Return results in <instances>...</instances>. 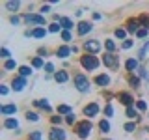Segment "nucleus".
<instances>
[{"mask_svg": "<svg viewBox=\"0 0 149 140\" xmlns=\"http://www.w3.org/2000/svg\"><path fill=\"white\" fill-rule=\"evenodd\" d=\"M91 129H93V123H91L90 120H80V121H77V123H74V134H77L80 140L90 138Z\"/></svg>", "mask_w": 149, "mask_h": 140, "instance_id": "nucleus-1", "label": "nucleus"}, {"mask_svg": "<svg viewBox=\"0 0 149 140\" xmlns=\"http://www.w3.org/2000/svg\"><path fill=\"white\" fill-rule=\"evenodd\" d=\"M80 65L86 69V71H95V69L101 65V60L97 58L95 54H82L80 56Z\"/></svg>", "mask_w": 149, "mask_h": 140, "instance_id": "nucleus-2", "label": "nucleus"}, {"mask_svg": "<svg viewBox=\"0 0 149 140\" xmlns=\"http://www.w3.org/2000/svg\"><path fill=\"white\" fill-rule=\"evenodd\" d=\"M73 82H74V88H77V90L80 92V93L90 92V78H88L86 75H82V73H74Z\"/></svg>", "mask_w": 149, "mask_h": 140, "instance_id": "nucleus-3", "label": "nucleus"}, {"mask_svg": "<svg viewBox=\"0 0 149 140\" xmlns=\"http://www.w3.org/2000/svg\"><path fill=\"white\" fill-rule=\"evenodd\" d=\"M102 64H104V67L116 71V69H119V56H116L114 52H104V56H102Z\"/></svg>", "mask_w": 149, "mask_h": 140, "instance_id": "nucleus-4", "label": "nucleus"}, {"mask_svg": "<svg viewBox=\"0 0 149 140\" xmlns=\"http://www.w3.org/2000/svg\"><path fill=\"white\" fill-rule=\"evenodd\" d=\"M22 21H24L26 24H36V26L45 24V17L39 15V13H24V15H22Z\"/></svg>", "mask_w": 149, "mask_h": 140, "instance_id": "nucleus-5", "label": "nucleus"}, {"mask_svg": "<svg viewBox=\"0 0 149 140\" xmlns=\"http://www.w3.org/2000/svg\"><path fill=\"white\" fill-rule=\"evenodd\" d=\"M84 50H86V54H97L101 50V43L97 39L84 41Z\"/></svg>", "mask_w": 149, "mask_h": 140, "instance_id": "nucleus-6", "label": "nucleus"}, {"mask_svg": "<svg viewBox=\"0 0 149 140\" xmlns=\"http://www.w3.org/2000/svg\"><path fill=\"white\" fill-rule=\"evenodd\" d=\"M49 140H67L65 131L62 127H50L49 131Z\"/></svg>", "mask_w": 149, "mask_h": 140, "instance_id": "nucleus-7", "label": "nucleus"}, {"mask_svg": "<svg viewBox=\"0 0 149 140\" xmlns=\"http://www.w3.org/2000/svg\"><path fill=\"white\" fill-rule=\"evenodd\" d=\"M125 30L130 32V34H136V32L140 30V21H138V17L127 19V22H125Z\"/></svg>", "mask_w": 149, "mask_h": 140, "instance_id": "nucleus-8", "label": "nucleus"}, {"mask_svg": "<svg viewBox=\"0 0 149 140\" xmlns=\"http://www.w3.org/2000/svg\"><path fill=\"white\" fill-rule=\"evenodd\" d=\"M99 105H97V103H90V105H86L84 106V116H88V118H93V116H97L99 114Z\"/></svg>", "mask_w": 149, "mask_h": 140, "instance_id": "nucleus-9", "label": "nucleus"}, {"mask_svg": "<svg viewBox=\"0 0 149 140\" xmlns=\"http://www.w3.org/2000/svg\"><path fill=\"white\" fill-rule=\"evenodd\" d=\"M91 28H93L91 22L80 21V22H78V26H77V34L78 36H86V34H90V32H91Z\"/></svg>", "mask_w": 149, "mask_h": 140, "instance_id": "nucleus-10", "label": "nucleus"}, {"mask_svg": "<svg viewBox=\"0 0 149 140\" xmlns=\"http://www.w3.org/2000/svg\"><path fill=\"white\" fill-rule=\"evenodd\" d=\"M118 99L123 103L125 106H134V97L130 95L129 92H119V93H118Z\"/></svg>", "mask_w": 149, "mask_h": 140, "instance_id": "nucleus-11", "label": "nucleus"}, {"mask_svg": "<svg viewBox=\"0 0 149 140\" xmlns=\"http://www.w3.org/2000/svg\"><path fill=\"white\" fill-rule=\"evenodd\" d=\"M24 86H26V78H24V77H15V78H13L11 88H13L15 92H21Z\"/></svg>", "mask_w": 149, "mask_h": 140, "instance_id": "nucleus-12", "label": "nucleus"}, {"mask_svg": "<svg viewBox=\"0 0 149 140\" xmlns=\"http://www.w3.org/2000/svg\"><path fill=\"white\" fill-rule=\"evenodd\" d=\"M93 82H95L97 86H108V84H110V77L106 73H101V75H97V77L93 78Z\"/></svg>", "mask_w": 149, "mask_h": 140, "instance_id": "nucleus-13", "label": "nucleus"}, {"mask_svg": "<svg viewBox=\"0 0 149 140\" xmlns=\"http://www.w3.org/2000/svg\"><path fill=\"white\" fill-rule=\"evenodd\" d=\"M125 67H127V71L132 75V71H138V69H140V64H138L136 58H129L127 62H125Z\"/></svg>", "mask_w": 149, "mask_h": 140, "instance_id": "nucleus-14", "label": "nucleus"}, {"mask_svg": "<svg viewBox=\"0 0 149 140\" xmlns=\"http://www.w3.org/2000/svg\"><path fill=\"white\" fill-rule=\"evenodd\" d=\"M34 106H37V108H43L45 112H52V106L49 105V101H47V99H36L34 101Z\"/></svg>", "mask_w": 149, "mask_h": 140, "instance_id": "nucleus-15", "label": "nucleus"}, {"mask_svg": "<svg viewBox=\"0 0 149 140\" xmlns=\"http://www.w3.org/2000/svg\"><path fill=\"white\" fill-rule=\"evenodd\" d=\"M0 112H2V116H11L17 112V105H2L0 106Z\"/></svg>", "mask_w": 149, "mask_h": 140, "instance_id": "nucleus-16", "label": "nucleus"}, {"mask_svg": "<svg viewBox=\"0 0 149 140\" xmlns=\"http://www.w3.org/2000/svg\"><path fill=\"white\" fill-rule=\"evenodd\" d=\"M69 54H71V47H67V45H62L56 49V56L58 58H67Z\"/></svg>", "mask_w": 149, "mask_h": 140, "instance_id": "nucleus-17", "label": "nucleus"}, {"mask_svg": "<svg viewBox=\"0 0 149 140\" xmlns=\"http://www.w3.org/2000/svg\"><path fill=\"white\" fill-rule=\"evenodd\" d=\"M125 116H127L129 120H140V112H138V108H134V106H127Z\"/></svg>", "mask_w": 149, "mask_h": 140, "instance_id": "nucleus-18", "label": "nucleus"}, {"mask_svg": "<svg viewBox=\"0 0 149 140\" xmlns=\"http://www.w3.org/2000/svg\"><path fill=\"white\" fill-rule=\"evenodd\" d=\"M54 80H56V82H67V80H69V75L65 73L63 69H60V71L54 73Z\"/></svg>", "mask_w": 149, "mask_h": 140, "instance_id": "nucleus-19", "label": "nucleus"}, {"mask_svg": "<svg viewBox=\"0 0 149 140\" xmlns=\"http://www.w3.org/2000/svg\"><path fill=\"white\" fill-rule=\"evenodd\" d=\"M4 127H6V129H19V121L15 120V118H6V120H4Z\"/></svg>", "mask_w": 149, "mask_h": 140, "instance_id": "nucleus-20", "label": "nucleus"}, {"mask_svg": "<svg viewBox=\"0 0 149 140\" xmlns=\"http://www.w3.org/2000/svg\"><path fill=\"white\" fill-rule=\"evenodd\" d=\"M56 110H58L60 116H69V114H73V108H71L69 105H58V108H56Z\"/></svg>", "mask_w": 149, "mask_h": 140, "instance_id": "nucleus-21", "label": "nucleus"}, {"mask_svg": "<svg viewBox=\"0 0 149 140\" xmlns=\"http://www.w3.org/2000/svg\"><path fill=\"white\" fill-rule=\"evenodd\" d=\"M60 26H62L63 30H71V28L74 26V22L71 21V19H67V17H62L60 19Z\"/></svg>", "mask_w": 149, "mask_h": 140, "instance_id": "nucleus-22", "label": "nucleus"}, {"mask_svg": "<svg viewBox=\"0 0 149 140\" xmlns=\"http://www.w3.org/2000/svg\"><path fill=\"white\" fill-rule=\"evenodd\" d=\"M19 8H21V2H19V0H8L6 2V9H9V11H17Z\"/></svg>", "mask_w": 149, "mask_h": 140, "instance_id": "nucleus-23", "label": "nucleus"}, {"mask_svg": "<svg viewBox=\"0 0 149 140\" xmlns=\"http://www.w3.org/2000/svg\"><path fill=\"white\" fill-rule=\"evenodd\" d=\"M45 36H47V30L43 26H37V28L32 30V37H37V39H39V37H45Z\"/></svg>", "mask_w": 149, "mask_h": 140, "instance_id": "nucleus-24", "label": "nucleus"}, {"mask_svg": "<svg viewBox=\"0 0 149 140\" xmlns=\"http://www.w3.org/2000/svg\"><path fill=\"white\" fill-rule=\"evenodd\" d=\"M138 21H140V26H142V28L149 30V15H147V13H142V15L138 17Z\"/></svg>", "mask_w": 149, "mask_h": 140, "instance_id": "nucleus-25", "label": "nucleus"}, {"mask_svg": "<svg viewBox=\"0 0 149 140\" xmlns=\"http://www.w3.org/2000/svg\"><path fill=\"white\" fill-rule=\"evenodd\" d=\"M104 49H106V52H114V50L118 49V45H116L114 39H106L104 41Z\"/></svg>", "mask_w": 149, "mask_h": 140, "instance_id": "nucleus-26", "label": "nucleus"}, {"mask_svg": "<svg viewBox=\"0 0 149 140\" xmlns=\"http://www.w3.org/2000/svg\"><path fill=\"white\" fill-rule=\"evenodd\" d=\"M32 67H36V69H39V67H45V64H43V58H41V56H34V58H32Z\"/></svg>", "mask_w": 149, "mask_h": 140, "instance_id": "nucleus-27", "label": "nucleus"}, {"mask_svg": "<svg viewBox=\"0 0 149 140\" xmlns=\"http://www.w3.org/2000/svg\"><path fill=\"white\" fill-rule=\"evenodd\" d=\"M28 75H32V67H28V65H21L19 67V77H28Z\"/></svg>", "mask_w": 149, "mask_h": 140, "instance_id": "nucleus-28", "label": "nucleus"}, {"mask_svg": "<svg viewBox=\"0 0 149 140\" xmlns=\"http://www.w3.org/2000/svg\"><path fill=\"white\" fill-rule=\"evenodd\" d=\"M99 129H101V133H110V123H108V120H101L99 121Z\"/></svg>", "mask_w": 149, "mask_h": 140, "instance_id": "nucleus-29", "label": "nucleus"}, {"mask_svg": "<svg viewBox=\"0 0 149 140\" xmlns=\"http://www.w3.org/2000/svg\"><path fill=\"white\" fill-rule=\"evenodd\" d=\"M62 121H63V116H50V123H52V127H60L62 125Z\"/></svg>", "mask_w": 149, "mask_h": 140, "instance_id": "nucleus-30", "label": "nucleus"}, {"mask_svg": "<svg viewBox=\"0 0 149 140\" xmlns=\"http://www.w3.org/2000/svg\"><path fill=\"white\" fill-rule=\"evenodd\" d=\"M129 84L134 88V90H138V88H140V78L134 77V75H129Z\"/></svg>", "mask_w": 149, "mask_h": 140, "instance_id": "nucleus-31", "label": "nucleus"}, {"mask_svg": "<svg viewBox=\"0 0 149 140\" xmlns=\"http://www.w3.org/2000/svg\"><path fill=\"white\" fill-rule=\"evenodd\" d=\"M123 129L127 131V133H134V131H136V121H127V123L123 125Z\"/></svg>", "mask_w": 149, "mask_h": 140, "instance_id": "nucleus-32", "label": "nucleus"}, {"mask_svg": "<svg viewBox=\"0 0 149 140\" xmlns=\"http://www.w3.org/2000/svg\"><path fill=\"white\" fill-rule=\"evenodd\" d=\"M114 36L118 37V39H123V41H125V36H127V30H125V28H116Z\"/></svg>", "mask_w": 149, "mask_h": 140, "instance_id": "nucleus-33", "label": "nucleus"}, {"mask_svg": "<svg viewBox=\"0 0 149 140\" xmlns=\"http://www.w3.org/2000/svg\"><path fill=\"white\" fill-rule=\"evenodd\" d=\"M41 136H43L41 131H32V133L26 136V140H41Z\"/></svg>", "mask_w": 149, "mask_h": 140, "instance_id": "nucleus-34", "label": "nucleus"}, {"mask_svg": "<svg viewBox=\"0 0 149 140\" xmlns=\"http://www.w3.org/2000/svg\"><path fill=\"white\" fill-rule=\"evenodd\" d=\"M62 30L63 28L60 26V22H50L49 24V32H60V34H62Z\"/></svg>", "mask_w": 149, "mask_h": 140, "instance_id": "nucleus-35", "label": "nucleus"}, {"mask_svg": "<svg viewBox=\"0 0 149 140\" xmlns=\"http://www.w3.org/2000/svg\"><path fill=\"white\" fill-rule=\"evenodd\" d=\"M26 120L28 121H39V114H37V112H30V110H28L26 112Z\"/></svg>", "mask_w": 149, "mask_h": 140, "instance_id": "nucleus-36", "label": "nucleus"}, {"mask_svg": "<svg viewBox=\"0 0 149 140\" xmlns=\"http://www.w3.org/2000/svg\"><path fill=\"white\" fill-rule=\"evenodd\" d=\"M15 60H11V58H9V60H6V62H4V69H8V71H9V69H15Z\"/></svg>", "mask_w": 149, "mask_h": 140, "instance_id": "nucleus-37", "label": "nucleus"}, {"mask_svg": "<svg viewBox=\"0 0 149 140\" xmlns=\"http://www.w3.org/2000/svg\"><path fill=\"white\" fill-rule=\"evenodd\" d=\"M132 45H134V41H132V39H125L123 43H121V49L129 50V49H132Z\"/></svg>", "mask_w": 149, "mask_h": 140, "instance_id": "nucleus-38", "label": "nucleus"}, {"mask_svg": "<svg viewBox=\"0 0 149 140\" xmlns=\"http://www.w3.org/2000/svg\"><path fill=\"white\" fill-rule=\"evenodd\" d=\"M136 108H138V112H143L147 108V105H146V101H142V99H138L136 101Z\"/></svg>", "mask_w": 149, "mask_h": 140, "instance_id": "nucleus-39", "label": "nucleus"}, {"mask_svg": "<svg viewBox=\"0 0 149 140\" xmlns=\"http://www.w3.org/2000/svg\"><path fill=\"white\" fill-rule=\"evenodd\" d=\"M65 123H67V125H73V127H74V123H77V121H74V114L65 116Z\"/></svg>", "mask_w": 149, "mask_h": 140, "instance_id": "nucleus-40", "label": "nucleus"}, {"mask_svg": "<svg viewBox=\"0 0 149 140\" xmlns=\"http://www.w3.org/2000/svg\"><path fill=\"white\" fill-rule=\"evenodd\" d=\"M45 71L49 73V75H54V73H56V71H54V64H50V62L45 64Z\"/></svg>", "mask_w": 149, "mask_h": 140, "instance_id": "nucleus-41", "label": "nucleus"}, {"mask_svg": "<svg viewBox=\"0 0 149 140\" xmlns=\"http://www.w3.org/2000/svg\"><path fill=\"white\" fill-rule=\"evenodd\" d=\"M0 56H2L4 60H9V50L6 49V47H2V49H0Z\"/></svg>", "mask_w": 149, "mask_h": 140, "instance_id": "nucleus-42", "label": "nucleus"}, {"mask_svg": "<svg viewBox=\"0 0 149 140\" xmlns=\"http://www.w3.org/2000/svg\"><path fill=\"white\" fill-rule=\"evenodd\" d=\"M62 39L63 41H71V32H69V30H62Z\"/></svg>", "mask_w": 149, "mask_h": 140, "instance_id": "nucleus-43", "label": "nucleus"}, {"mask_svg": "<svg viewBox=\"0 0 149 140\" xmlns=\"http://www.w3.org/2000/svg\"><path fill=\"white\" fill-rule=\"evenodd\" d=\"M112 114H114V108H112V105H110V103H108V105L104 106V116H108V118H110Z\"/></svg>", "mask_w": 149, "mask_h": 140, "instance_id": "nucleus-44", "label": "nucleus"}, {"mask_svg": "<svg viewBox=\"0 0 149 140\" xmlns=\"http://www.w3.org/2000/svg\"><path fill=\"white\" fill-rule=\"evenodd\" d=\"M138 73H140V77H142V78L149 80V75H147V71H146V67H140V69H138Z\"/></svg>", "mask_w": 149, "mask_h": 140, "instance_id": "nucleus-45", "label": "nucleus"}, {"mask_svg": "<svg viewBox=\"0 0 149 140\" xmlns=\"http://www.w3.org/2000/svg\"><path fill=\"white\" fill-rule=\"evenodd\" d=\"M9 22H11V24H19V22H21V17H19V15H11V17H9Z\"/></svg>", "mask_w": 149, "mask_h": 140, "instance_id": "nucleus-46", "label": "nucleus"}, {"mask_svg": "<svg viewBox=\"0 0 149 140\" xmlns=\"http://www.w3.org/2000/svg\"><path fill=\"white\" fill-rule=\"evenodd\" d=\"M147 32H149V30H146V28H140V30L136 32V37H146Z\"/></svg>", "mask_w": 149, "mask_h": 140, "instance_id": "nucleus-47", "label": "nucleus"}, {"mask_svg": "<svg viewBox=\"0 0 149 140\" xmlns=\"http://www.w3.org/2000/svg\"><path fill=\"white\" fill-rule=\"evenodd\" d=\"M37 54H39L41 58H43V56H47V54H49V50H47V49H39V50H37Z\"/></svg>", "mask_w": 149, "mask_h": 140, "instance_id": "nucleus-48", "label": "nucleus"}, {"mask_svg": "<svg viewBox=\"0 0 149 140\" xmlns=\"http://www.w3.org/2000/svg\"><path fill=\"white\" fill-rule=\"evenodd\" d=\"M0 93H2V95H6V93H8V88L6 86H0Z\"/></svg>", "mask_w": 149, "mask_h": 140, "instance_id": "nucleus-49", "label": "nucleus"}, {"mask_svg": "<svg viewBox=\"0 0 149 140\" xmlns=\"http://www.w3.org/2000/svg\"><path fill=\"white\" fill-rule=\"evenodd\" d=\"M47 11H50L49 6H43V8H41V13H47Z\"/></svg>", "mask_w": 149, "mask_h": 140, "instance_id": "nucleus-50", "label": "nucleus"}, {"mask_svg": "<svg viewBox=\"0 0 149 140\" xmlns=\"http://www.w3.org/2000/svg\"><path fill=\"white\" fill-rule=\"evenodd\" d=\"M102 140H108V138H102Z\"/></svg>", "mask_w": 149, "mask_h": 140, "instance_id": "nucleus-51", "label": "nucleus"}]
</instances>
